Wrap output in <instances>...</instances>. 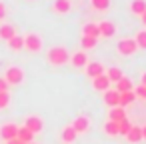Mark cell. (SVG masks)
Segmentation results:
<instances>
[{
	"label": "cell",
	"instance_id": "1",
	"mask_svg": "<svg viewBox=\"0 0 146 144\" xmlns=\"http://www.w3.org/2000/svg\"><path fill=\"white\" fill-rule=\"evenodd\" d=\"M46 60H48L52 66H64V64L70 60V52H68L64 46H52V48H48V52H46Z\"/></svg>",
	"mask_w": 146,
	"mask_h": 144
},
{
	"label": "cell",
	"instance_id": "2",
	"mask_svg": "<svg viewBox=\"0 0 146 144\" xmlns=\"http://www.w3.org/2000/svg\"><path fill=\"white\" fill-rule=\"evenodd\" d=\"M2 78L6 80L8 86H18V84L24 82V70H22L20 66H8Z\"/></svg>",
	"mask_w": 146,
	"mask_h": 144
},
{
	"label": "cell",
	"instance_id": "3",
	"mask_svg": "<svg viewBox=\"0 0 146 144\" xmlns=\"http://www.w3.org/2000/svg\"><path fill=\"white\" fill-rule=\"evenodd\" d=\"M24 50H28V52H32V54L40 52V50H42V36L36 34V32H28V34L24 36Z\"/></svg>",
	"mask_w": 146,
	"mask_h": 144
},
{
	"label": "cell",
	"instance_id": "4",
	"mask_svg": "<svg viewBox=\"0 0 146 144\" xmlns=\"http://www.w3.org/2000/svg\"><path fill=\"white\" fill-rule=\"evenodd\" d=\"M136 50H138V46H136L134 38H122V40H118V44H116V52L122 54V56H132Z\"/></svg>",
	"mask_w": 146,
	"mask_h": 144
},
{
	"label": "cell",
	"instance_id": "5",
	"mask_svg": "<svg viewBox=\"0 0 146 144\" xmlns=\"http://www.w3.org/2000/svg\"><path fill=\"white\" fill-rule=\"evenodd\" d=\"M16 134H18V126H16L14 122H6V124L0 126V138H2L4 142L16 138Z\"/></svg>",
	"mask_w": 146,
	"mask_h": 144
},
{
	"label": "cell",
	"instance_id": "6",
	"mask_svg": "<svg viewBox=\"0 0 146 144\" xmlns=\"http://www.w3.org/2000/svg\"><path fill=\"white\" fill-rule=\"evenodd\" d=\"M70 126L74 128L76 134H86V132L90 130V118H88V116H78Z\"/></svg>",
	"mask_w": 146,
	"mask_h": 144
},
{
	"label": "cell",
	"instance_id": "7",
	"mask_svg": "<svg viewBox=\"0 0 146 144\" xmlns=\"http://www.w3.org/2000/svg\"><path fill=\"white\" fill-rule=\"evenodd\" d=\"M88 62H90V60H88V54H86L84 50H78V52H74V54L70 56V64H72L74 68H86Z\"/></svg>",
	"mask_w": 146,
	"mask_h": 144
},
{
	"label": "cell",
	"instance_id": "8",
	"mask_svg": "<svg viewBox=\"0 0 146 144\" xmlns=\"http://www.w3.org/2000/svg\"><path fill=\"white\" fill-rule=\"evenodd\" d=\"M84 70H86V76L88 78H96V76H100V74L106 72V68H104L102 62H88Z\"/></svg>",
	"mask_w": 146,
	"mask_h": 144
},
{
	"label": "cell",
	"instance_id": "9",
	"mask_svg": "<svg viewBox=\"0 0 146 144\" xmlns=\"http://www.w3.org/2000/svg\"><path fill=\"white\" fill-rule=\"evenodd\" d=\"M24 126H26L32 134H36V132H42L44 122H42V118H38V116H28V118L24 120Z\"/></svg>",
	"mask_w": 146,
	"mask_h": 144
},
{
	"label": "cell",
	"instance_id": "10",
	"mask_svg": "<svg viewBox=\"0 0 146 144\" xmlns=\"http://www.w3.org/2000/svg\"><path fill=\"white\" fill-rule=\"evenodd\" d=\"M98 32H100V36H104V38H112L114 32H116V26H114V22H110V20H102V22H98Z\"/></svg>",
	"mask_w": 146,
	"mask_h": 144
},
{
	"label": "cell",
	"instance_id": "11",
	"mask_svg": "<svg viewBox=\"0 0 146 144\" xmlns=\"http://www.w3.org/2000/svg\"><path fill=\"white\" fill-rule=\"evenodd\" d=\"M130 144H138L140 140H142V128L138 126V124H132L130 126V130H128V134L124 136Z\"/></svg>",
	"mask_w": 146,
	"mask_h": 144
},
{
	"label": "cell",
	"instance_id": "12",
	"mask_svg": "<svg viewBox=\"0 0 146 144\" xmlns=\"http://www.w3.org/2000/svg\"><path fill=\"white\" fill-rule=\"evenodd\" d=\"M92 86H94V90H98V92H106V90L110 88V80L106 78V74H100V76L92 78Z\"/></svg>",
	"mask_w": 146,
	"mask_h": 144
},
{
	"label": "cell",
	"instance_id": "13",
	"mask_svg": "<svg viewBox=\"0 0 146 144\" xmlns=\"http://www.w3.org/2000/svg\"><path fill=\"white\" fill-rule=\"evenodd\" d=\"M72 8V2L70 0H54V4H52V10L56 14H68Z\"/></svg>",
	"mask_w": 146,
	"mask_h": 144
},
{
	"label": "cell",
	"instance_id": "14",
	"mask_svg": "<svg viewBox=\"0 0 146 144\" xmlns=\"http://www.w3.org/2000/svg\"><path fill=\"white\" fill-rule=\"evenodd\" d=\"M104 102H106V106L114 108V106H118V102H120V94H118L114 88H108V90L104 92Z\"/></svg>",
	"mask_w": 146,
	"mask_h": 144
},
{
	"label": "cell",
	"instance_id": "15",
	"mask_svg": "<svg viewBox=\"0 0 146 144\" xmlns=\"http://www.w3.org/2000/svg\"><path fill=\"white\" fill-rule=\"evenodd\" d=\"M124 118H126V110H124L122 106H114V108L108 110V120H112V122H122Z\"/></svg>",
	"mask_w": 146,
	"mask_h": 144
},
{
	"label": "cell",
	"instance_id": "16",
	"mask_svg": "<svg viewBox=\"0 0 146 144\" xmlns=\"http://www.w3.org/2000/svg\"><path fill=\"white\" fill-rule=\"evenodd\" d=\"M82 36H90V38H96V40H98V36H100L98 24H96V22H86V24L82 26Z\"/></svg>",
	"mask_w": 146,
	"mask_h": 144
},
{
	"label": "cell",
	"instance_id": "17",
	"mask_svg": "<svg viewBox=\"0 0 146 144\" xmlns=\"http://www.w3.org/2000/svg\"><path fill=\"white\" fill-rule=\"evenodd\" d=\"M8 48H10L12 52H20V50L24 48V36H20V34L12 36V38L8 40Z\"/></svg>",
	"mask_w": 146,
	"mask_h": 144
},
{
	"label": "cell",
	"instance_id": "18",
	"mask_svg": "<svg viewBox=\"0 0 146 144\" xmlns=\"http://www.w3.org/2000/svg\"><path fill=\"white\" fill-rule=\"evenodd\" d=\"M16 138H18V140H22L24 144H30V142L34 140V134H32L26 126H18V134H16Z\"/></svg>",
	"mask_w": 146,
	"mask_h": 144
},
{
	"label": "cell",
	"instance_id": "19",
	"mask_svg": "<svg viewBox=\"0 0 146 144\" xmlns=\"http://www.w3.org/2000/svg\"><path fill=\"white\" fill-rule=\"evenodd\" d=\"M144 10H146V0H132L130 2V12L134 16H142Z\"/></svg>",
	"mask_w": 146,
	"mask_h": 144
},
{
	"label": "cell",
	"instance_id": "20",
	"mask_svg": "<svg viewBox=\"0 0 146 144\" xmlns=\"http://www.w3.org/2000/svg\"><path fill=\"white\" fill-rule=\"evenodd\" d=\"M12 36H16V28L12 24H2V26H0V38H2V40L8 42Z\"/></svg>",
	"mask_w": 146,
	"mask_h": 144
},
{
	"label": "cell",
	"instance_id": "21",
	"mask_svg": "<svg viewBox=\"0 0 146 144\" xmlns=\"http://www.w3.org/2000/svg\"><path fill=\"white\" fill-rule=\"evenodd\" d=\"M116 92H128V90H134V86H132V80L130 78H126V76H122L118 82H116V88H114Z\"/></svg>",
	"mask_w": 146,
	"mask_h": 144
},
{
	"label": "cell",
	"instance_id": "22",
	"mask_svg": "<svg viewBox=\"0 0 146 144\" xmlns=\"http://www.w3.org/2000/svg\"><path fill=\"white\" fill-rule=\"evenodd\" d=\"M76 136H78V134L74 132V128H72L70 124L64 126V130H62V142H64V144H72V142L76 140Z\"/></svg>",
	"mask_w": 146,
	"mask_h": 144
},
{
	"label": "cell",
	"instance_id": "23",
	"mask_svg": "<svg viewBox=\"0 0 146 144\" xmlns=\"http://www.w3.org/2000/svg\"><path fill=\"white\" fill-rule=\"evenodd\" d=\"M104 74H106V78L110 80V84H112V82L116 84V82H118V80H120V78L124 76V74H122V70H120L118 66H114V68H108V70H106Z\"/></svg>",
	"mask_w": 146,
	"mask_h": 144
},
{
	"label": "cell",
	"instance_id": "24",
	"mask_svg": "<svg viewBox=\"0 0 146 144\" xmlns=\"http://www.w3.org/2000/svg\"><path fill=\"white\" fill-rule=\"evenodd\" d=\"M120 94V102H118V106H128V104H132L134 100H136V96H134V90H128V92H118Z\"/></svg>",
	"mask_w": 146,
	"mask_h": 144
},
{
	"label": "cell",
	"instance_id": "25",
	"mask_svg": "<svg viewBox=\"0 0 146 144\" xmlns=\"http://www.w3.org/2000/svg\"><path fill=\"white\" fill-rule=\"evenodd\" d=\"M134 42H136L138 50H146V28H142V30H138V32H136Z\"/></svg>",
	"mask_w": 146,
	"mask_h": 144
},
{
	"label": "cell",
	"instance_id": "26",
	"mask_svg": "<svg viewBox=\"0 0 146 144\" xmlns=\"http://www.w3.org/2000/svg\"><path fill=\"white\" fill-rule=\"evenodd\" d=\"M96 42H98V40H96V38H90V36H82V38H80V46L84 48V52L96 48Z\"/></svg>",
	"mask_w": 146,
	"mask_h": 144
},
{
	"label": "cell",
	"instance_id": "27",
	"mask_svg": "<svg viewBox=\"0 0 146 144\" xmlns=\"http://www.w3.org/2000/svg\"><path fill=\"white\" fill-rule=\"evenodd\" d=\"M90 2H92V8L100 12H106L110 8V0H90Z\"/></svg>",
	"mask_w": 146,
	"mask_h": 144
},
{
	"label": "cell",
	"instance_id": "28",
	"mask_svg": "<svg viewBox=\"0 0 146 144\" xmlns=\"http://www.w3.org/2000/svg\"><path fill=\"white\" fill-rule=\"evenodd\" d=\"M104 132L108 134V136H118V122H112V120H108L104 126Z\"/></svg>",
	"mask_w": 146,
	"mask_h": 144
},
{
	"label": "cell",
	"instance_id": "29",
	"mask_svg": "<svg viewBox=\"0 0 146 144\" xmlns=\"http://www.w3.org/2000/svg\"><path fill=\"white\" fill-rule=\"evenodd\" d=\"M130 126H132V122L128 118H124L122 122H118V136H126L128 130H130Z\"/></svg>",
	"mask_w": 146,
	"mask_h": 144
},
{
	"label": "cell",
	"instance_id": "30",
	"mask_svg": "<svg viewBox=\"0 0 146 144\" xmlns=\"http://www.w3.org/2000/svg\"><path fill=\"white\" fill-rule=\"evenodd\" d=\"M10 106V92H0V110H4Z\"/></svg>",
	"mask_w": 146,
	"mask_h": 144
},
{
	"label": "cell",
	"instance_id": "31",
	"mask_svg": "<svg viewBox=\"0 0 146 144\" xmlns=\"http://www.w3.org/2000/svg\"><path fill=\"white\" fill-rule=\"evenodd\" d=\"M134 96H136V98H140V100H146V86L138 84V86L134 88Z\"/></svg>",
	"mask_w": 146,
	"mask_h": 144
},
{
	"label": "cell",
	"instance_id": "32",
	"mask_svg": "<svg viewBox=\"0 0 146 144\" xmlns=\"http://www.w3.org/2000/svg\"><path fill=\"white\" fill-rule=\"evenodd\" d=\"M6 90H8V84H6V80L2 76H0V92H6Z\"/></svg>",
	"mask_w": 146,
	"mask_h": 144
},
{
	"label": "cell",
	"instance_id": "33",
	"mask_svg": "<svg viewBox=\"0 0 146 144\" xmlns=\"http://www.w3.org/2000/svg\"><path fill=\"white\" fill-rule=\"evenodd\" d=\"M4 18H6V6L0 2V20H4Z\"/></svg>",
	"mask_w": 146,
	"mask_h": 144
},
{
	"label": "cell",
	"instance_id": "34",
	"mask_svg": "<svg viewBox=\"0 0 146 144\" xmlns=\"http://www.w3.org/2000/svg\"><path fill=\"white\" fill-rule=\"evenodd\" d=\"M6 144H24V142H22V140H18V138H12V140H8Z\"/></svg>",
	"mask_w": 146,
	"mask_h": 144
},
{
	"label": "cell",
	"instance_id": "35",
	"mask_svg": "<svg viewBox=\"0 0 146 144\" xmlns=\"http://www.w3.org/2000/svg\"><path fill=\"white\" fill-rule=\"evenodd\" d=\"M140 128H142V140H146V124H144V126H140Z\"/></svg>",
	"mask_w": 146,
	"mask_h": 144
},
{
	"label": "cell",
	"instance_id": "36",
	"mask_svg": "<svg viewBox=\"0 0 146 144\" xmlns=\"http://www.w3.org/2000/svg\"><path fill=\"white\" fill-rule=\"evenodd\" d=\"M140 80H142L140 84H142V86H146V72H142V78H140Z\"/></svg>",
	"mask_w": 146,
	"mask_h": 144
},
{
	"label": "cell",
	"instance_id": "37",
	"mask_svg": "<svg viewBox=\"0 0 146 144\" xmlns=\"http://www.w3.org/2000/svg\"><path fill=\"white\" fill-rule=\"evenodd\" d=\"M140 20H142V24H144V26H146V10H144V12H142V16H140Z\"/></svg>",
	"mask_w": 146,
	"mask_h": 144
},
{
	"label": "cell",
	"instance_id": "38",
	"mask_svg": "<svg viewBox=\"0 0 146 144\" xmlns=\"http://www.w3.org/2000/svg\"><path fill=\"white\" fill-rule=\"evenodd\" d=\"M28 2H32V0H28Z\"/></svg>",
	"mask_w": 146,
	"mask_h": 144
},
{
	"label": "cell",
	"instance_id": "39",
	"mask_svg": "<svg viewBox=\"0 0 146 144\" xmlns=\"http://www.w3.org/2000/svg\"><path fill=\"white\" fill-rule=\"evenodd\" d=\"M30 144H32V142H30Z\"/></svg>",
	"mask_w": 146,
	"mask_h": 144
}]
</instances>
